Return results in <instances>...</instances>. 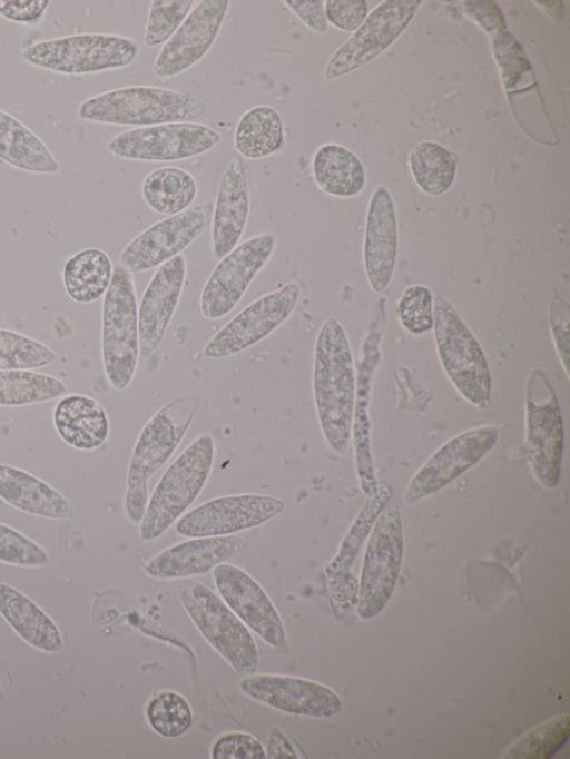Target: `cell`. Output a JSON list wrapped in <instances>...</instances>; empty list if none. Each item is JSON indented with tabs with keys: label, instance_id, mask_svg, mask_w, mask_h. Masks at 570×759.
<instances>
[{
	"label": "cell",
	"instance_id": "1",
	"mask_svg": "<svg viewBox=\"0 0 570 759\" xmlns=\"http://www.w3.org/2000/svg\"><path fill=\"white\" fill-rule=\"evenodd\" d=\"M313 393L321 430L337 454L348 447L355 408V372L347 335L330 316L318 331L313 364Z\"/></svg>",
	"mask_w": 570,
	"mask_h": 759
},
{
	"label": "cell",
	"instance_id": "2",
	"mask_svg": "<svg viewBox=\"0 0 570 759\" xmlns=\"http://www.w3.org/2000/svg\"><path fill=\"white\" fill-rule=\"evenodd\" d=\"M205 111V103L193 95L140 85L87 98L78 106L77 117L83 121L140 128L191 121Z\"/></svg>",
	"mask_w": 570,
	"mask_h": 759
},
{
	"label": "cell",
	"instance_id": "3",
	"mask_svg": "<svg viewBox=\"0 0 570 759\" xmlns=\"http://www.w3.org/2000/svg\"><path fill=\"white\" fill-rule=\"evenodd\" d=\"M214 459V437L203 434L167 467L148 500L140 522L142 541L159 538L195 502L207 483Z\"/></svg>",
	"mask_w": 570,
	"mask_h": 759
},
{
	"label": "cell",
	"instance_id": "4",
	"mask_svg": "<svg viewBox=\"0 0 570 759\" xmlns=\"http://www.w3.org/2000/svg\"><path fill=\"white\" fill-rule=\"evenodd\" d=\"M139 52V43L129 37L82 32L37 41L24 48L21 57L43 70L82 76L128 67Z\"/></svg>",
	"mask_w": 570,
	"mask_h": 759
},
{
	"label": "cell",
	"instance_id": "5",
	"mask_svg": "<svg viewBox=\"0 0 570 759\" xmlns=\"http://www.w3.org/2000/svg\"><path fill=\"white\" fill-rule=\"evenodd\" d=\"M139 355L135 282L132 274L117 264L101 308V357L106 377L115 390L130 385Z\"/></svg>",
	"mask_w": 570,
	"mask_h": 759
},
{
	"label": "cell",
	"instance_id": "6",
	"mask_svg": "<svg viewBox=\"0 0 570 759\" xmlns=\"http://www.w3.org/2000/svg\"><path fill=\"white\" fill-rule=\"evenodd\" d=\"M433 331L441 365L458 392L485 410L491 403V376L483 351L456 309L443 297L433 302Z\"/></svg>",
	"mask_w": 570,
	"mask_h": 759
},
{
	"label": "cell",
	"instance_id": "7",
	"mask_svg": "<svg viewBox=\"0 0 570 759\" xmlns=\"http://www.w3.org/2000/svg\"><path fill=\"white\" fill-rule=\"evenodd\" d=\"M177 593L205 640L239 676H253L258 666L256 642L222 598L194 580L181 582Z\"/></svg>",
	"mask_w": 570,
	"mask_h": 759
},
{
	"label": "cell",
	"instance_id": "8",
	"mask_svg": "<svg viewBox=\"0 0 570 759\" xmlns=\"http://www.w3.org/2000/svg\"><path fill=\"white\" fill-rule=\"evenodd\" d=\"M525 459L538 482L554 487L561 474L563 423L553 388L541 369H533L525 387Z\"/></svg>",
	"mask_w": 570,
	"mask_h": 759
},
{
	"label": "cell",
	"instance_id": "9",
	"mask_svg": "<svg viewBox=\"0 0 570 759\" xmlns=\"http://www.w3.org/2000/svg\"><path fill=\"white\" fill-rule=\"evenodd\" d=\"M170 408L171 402L150 417L132 448L125 493V511L132 523H140L145 515L148 480L171 457L194 418L177 423Z\"/></svg>",
	"mask_w": 570,
	"mask_h": 759
},
{
	"label": "cell",
	"instance_id": "10",
	"mask_svg": "<svg viewBox=\"0 0 570 759\" xmlns=\"http://www.w3.org/2000/svg\"><path fill=\"white\" fill-rule=\"evenodd\" d=\"M403 554V529L399 509L380 513L364 554L357 613L368 620L380 613L395 588Z\"/></svg>",
	"mask_w": 570,
	"mask_h": 759
},
{
	"label": "cell",
	"instance_id": "11",
	"mask_svg": "<svg viewBox=\"0 0 570 759\" xmlns=\"http://www.w3.org/2000/svg\"><path fill=\"white\" fill-rule=\"evenodd\" d=\"M222 136L205 124L184 121L125 130L108 142L111 155L140 161H175L203 155Z\"/></svg>",
	"mask_w": 570,
	"mask_h": 759
},
{
	"label": "cell",
	"instance_id": "12",
	"mask_svg": "<svg viewBox=\"0 0 570 759\" xmlns=\"http://www.w3.org/2000/svg\"><path fill=\"white\" fill-rule=\"evenodd\" d=\"M275 247V236L261 233L239 243L220 258L202 290V315L207 319H218L229 314L268 263Z\"/></svg>",
	"mask_w": 570,
	"mask_h": 759
},
{
	"label": "cell",
	"instance_id": "13",
	"mask_svg": "<svg viewBox=\"0 0 570 759\" xmlns=\"http://www.w3.org/2000/svg\"><path fill=\"white\" fill-rule=\"evenodd\" d=\"M299 296V285L289 282L257 298L206 343L203 355L212 359L226 358L254 346L292 315Z\"/></svg>",
	"mask_w": 570,
	"mask_h": 759
},
{
	"label": "cell",
	"instance_id": "14",
	"mask_svg": "<svg viewBox=\"0 0 570 759\" xmlns=\"http://www.w3.org/2000/svg\"><path fill=\"white\" fill-rule=\"evenodd\" d=\"M213 207L212 201H204L153 224L125 246L118 264L134 274L181 254L208 227Z\"/></svg>",
	"mask_w": 570,
	"mask_h": 759
},
{
	"label": "cell",
	"instance_id": "15",
	"mask_svg": "<svg viewBox=\"0 0 570 759\" xmlns=\"http://www.w3.org/2000/svg\"><path fill=\"white\" fill-rule=\"evenodd\" d=\"M420 0H386L366 17L360 28L330 58L324 77H343L385 51L413 19Z\"/></svg>",
	"mask_w": 570,
	"mask_h": 759
},
{
	"label": "cell",
	"instance_id": "16",
	"mask_svg": "<svg viewBox=\"0 0 570 759\" xmlns=\"http://www.w3.org/2000/svg\"><path fill=\"white\" fill-rule=\"evenodd\" d=\"M285 509L283 500L265 494L219 496L177 520L175 530L187 538L236 534L272 520Z\"/></svg>",
	"mask_w": 570,
	"mask_h": 759
},
{
	"label": "cell",
	"instance_id": "17",
	"mask_svg": "<svg viewBox=\"0 0 570 759\" xmlns=\"http://www.w3.org/2000/svg\"><path fill=\"white\" fill-rule=\"evenodd\" d=\"M500 435L494 425L463 432L443 444L413 475L404 501L414 504L440 491L479 462L497 443Z\"/></svg>",
	"mask_w": 570,
	"mask_h": 759
},
{
	"label": "cell",
	"instance_id": "18",
	"mask_svg": "<svg viewBox=\"0 0 570 759\" xmlns=\"http://www.w3.org/2000/svg\"><path fill=\"white\" fill-rule=\"evenodd\" d=\"M228 0H202L159 50L153 72L171 78L196 65L213 47L227 16Z\"/></svg>",
	"mask_w": 570,
	"mask_h": 759
},
{
	"label": "cell",
	"instance_id": "19",
	"mask_svg": "<svg viewBox=\"0 0 570 759\" xmlns=\"http://www.w3.org/2000/svg\"><path fill=\"white\" fill-rule=\"evenodd\" d=\"M222 600L268 645L284 648L286 633L282 619L264 589L240 568L224 562L213 569Z\"/></svg>",
	"mask_w": 570,
	"mask_h": 759
},
{
	"label": "cell",
	"instance_id": "20",
	"mask_svg": "<svg viewBox=\"0 0 570 759\" xmlns=\"http://www.w3.org/2000/svg\"><path fill=\"white\" fill-rule=\"evenodd\" d=\"M240 689L254 700L293 714L326 718L342 709L332 689L302 678L253 674L242 680Z\"/></svg>",
	"mask_w": 570,
	"mask_h": 759
},
{
	"label": "cell",
	"instance_id": "21",
	"mask_svg": "<svg viewBox=\"0 0 570 759\" xmlns=\"http://www.w3.org/2000/svg\"><path fill=\"white\" fill-rule=\"evenodd\" d=\"M187 275V260L179 254L161 264L149 280L138 307L140 355L150 356L161 344L175 314Z\"/></svg>",
	"mask_w": 570,
	"mask_h": 759
},
{
	"label": "cell",
	"instance_id": "22",
	"mask_svg": "<svg viewBox=\"0 0 570 759\" xmlns=\"http://www.w3.org/2000/svg\"><path fill=\"white\" fill-rule=\"evenodd\" d=\"M247 545L248 538L243 534L190 538L155 555L145 571L159 580L204 574L236 556Z\"/></svg>",
	"mask_w": 570,
	"mask_h": 759
},
{
	"label": "cell",
	"instance_id": "23",
	"mask_svg": "<svg viewBox=\"0 0 570 759\" xmlns=\"http://www.w3.org/2000/svg\"><path fill=\"white\" fill-rule=\"evenodd\" d=\"M250 197L244 162L232 156L224 167L212 214V250L220 259L234 249L244 234Z\"/></svg>",
	"mask_w": 570,
	"mask_h": 759
},
{
	"label": "cell",
	"instance_id": "24",
	"mask_svg": "<svg viewBox=\"0 0 570 759\" xmlns=\"http://www.w3.org/2000/svg\"><path fill=\"white\" fill-rule=\"evenodd\" d=\"M397 254V229L393 199L379 186L372 194L365 225L363 260L366 277L375 293L390 284Z\"/></svg>",
	"mask_w": 570,
	"mask_h": 759
},
{
	"label": "cell",
	"instance_id": "25",
	"mask_svg": "<svg viewBox=\"0 0 570 759\" xmlns=\"http://www.w3.org/2000/svg\"><path fill=\"white\" fill-rule=\"evenodd\" d=\"M52 421L62 441L77 450H96L107 441L110 433V423L104 406L83 394L62 396L55 405Z\"/></svg>",
	"mask_w": 570,
	"mask_h": 759
},
{
	"label": "cell",
	"instance_id": "26",
	"mask_svg": "<svg viewBox=\"0 0 570 759\" xmlns=\"http://www.w3.org/2000/svg\"><path fill=\"white\" fill-rule=\"evenodd\" d=\"M0 499L26 513L53 520L69 519L71 503L36 475L0 464Z\"/></svg>",
	"mask_w": 570,
	"mask_h": 759
},
{
	"label": "cell",
	"instance_id": "27",
	"mask_svg": "<svg viewBox=\"0 0 570 759\" xmlns=\"http://www.w3.org/2000/svg\"><path fill=\"white\" fill-rule=\"evenodd\" d=\"M0 614L31 647L56 653L63 649L55 622L32 600L13 586L0 582Z\"/></svg>",
	"mask_w": 570,
	"mask_h": 759
},
{
	"label": "cell",
	"instance_id": "28",
	"mask_svg": "<svg viewBox=\"0 0 570 759\" xmlns=\"http://www.w3.org/2000/svg\"><path fill=\"white\" fill-rule=\"evenodd\" d=\"M0 160L32 174L56 175L60 162L22 121L0 109Z\"/></svg>",
	"mask_w": 570,
	"mask_h": 759
},
{
	"label": "cell",
	"instance_id": "29",
	"mask_svg": "<svg viewBox=\"0 0 570 759\" xmlns=\"http://www.w3.org/2000/svg\"><path fill=\"white\" fill-rule=\"evenodd\" d=\"M312 170L316 186L334 197H354L361 193L366 181L360 159L351 150L336 144H325L316 150Z\"/></svg>",
	"mask_w": 570,
	"mask_h": 759
},
{
	"label": "cell",
	"instance_id": "30",
	"mask_svg": "<svg viewBox=\"0 0 570 759\" xmlns=\"http://www.w3.org/2000/svg\"><path fill=\"white\" fill-rule=\"evenodd\" d=\"M110 257L101 249L88 247L71 255L62 269L67 295L80 304H90L105 296L112 278Z\"/></svg>",
	"mask_w": 570,
	"mask_h": 759
},
{
	"label": "cell",
	"instance_id": "31",
	"mask_svg": "<svg viewBox=\"0 0 570 759\" xmlns=\"http://www.w3.org/2000/svg\"><path fill=\"white\" fill-rule=\"evenodd\" d=\"M284 124L279 112L261 105L248 109L238 120L234 132L237 152L247 159L268 157L284 144Z\"/></svg>",
	"mask_w": 570,
	"mask_h": 759
},
{
	"label": "cell",
	"instance_id": "32",
	"mask_svg": "<svg viewBox=\"0 0 570 759\" xmlns=\"http://www.w3.org/2000/svg\"><path fill=\"white\" fill-rule=\"evenodd\" d=\"M141 194L151 210L168 217L191 207L198 185L194 176L183 168L160 167L145 177Z\"/></svg>",
	"mask_w": 570,
	"mask_h": 759
},
{
	"label": "cell",
	"instance_id": "33",
	"mask_svg": "<svg viewBox=\"0 0 570 759\" xmlns=\"http://www.w3.org/2000/svg\"><path fill=\"white\" fill-rule=\"evenodd\" d=\"M409 161L414 181L429 196L444 194L454 181L455 158L436 142L416 144L410 152Z\"/></svg>",
	"mask_w": 570,
	"mask_h": 759
},
{
	"label": "cell",
	"instance_id": "34",
	"mask_svg": "<svg viewBox=\"0 0 570 759\" xmlns=\"http://www.w3.org/2000/svg\"><path fill=\"white\" fill-rule=\"evenodd\" d=\"M66 384L59 378L31 369L0 371V406H23L62 396Z\"/></svg>",
	"mask_w": 570,
	"mask_h": 759
},
{
	"label": "cell",
	"instance_id": "35",
	"mask_svg": "<svg viewBox=\"0 0 570 759\" xmlns=\"http://www.w3.org/2000/svg\"><path fill=\"white\" fill-rule=\"evenodd\" d=\"M393 491L389 483L381 482L370 495L354 524L344 538L335 558L326 565L325 573L333 578L346 572L357 553L363 539L371 530L375 519L389 502Z\"/></svg>",
	"mask_w": 570,
	"mask_h": 759
},
{
	"label": "cell",
	"instance_id": "36",
	"mask_svg": "<svg viewBox=\"0 0 570 759\" xmlns=\"http://www.w3.org/2000/svg\"><path fill=\"white\" fill-rule=\"evenodd\" d=\"M570 716L556 717L518 739L505 752V758L548 759L558 752L569 738Z\"/></svg>",
	"mask_w": 570,
	"mask_h": 759
},
{
	"label": "cell",
	"instance_id": "37",
	"mask_svg": "<svg viewBox=\"0 0 570 759\" xmlns=\"http://www.w3.org/2000/svg\"><path fill=\"white\" fill-rule=\"evenodd\" d=\"M55 361V352L39 341L0 328V371L33 369L50 365Z\"/></svg>",
	"mask_w": 570,
	"mask_h": 759
},
{
	"label": "cell",
	"instance_id": "38",
	"mask_svg": "<svg viewBox=\"0 0 570 759\" xmlns=\"http://www.w3.org/2000/svg\"><path fill=\"white\" fill-rule=\"evenodd\" d=\"M146 716L150 727L166 738L183 735L193 717L187 700L174 691H161L153 697L146 707Z\"/></svg>",
	"mask_w": 570,
	"mask_h": 759
},
{
	"label": "cell",
	"instance_id": "39",
	"mask_svg": "<svg viewBox=\"0 0 570 759\" xmlns=\"http://www.w3.org/2000/svg\"><path fill=\"white\" fill-rule=\"evenodd\" d=\"M194 3V0H153L144 37L146 46L166 43L191 11Z\"/></svg>",
	"mask_w": 570,
	"mask_h": 759
},
{
	"label": "cell",
	"instance_id": "40",
	"mask_svg": "<svg viewBox=\"0 0 570 759\" xmlns=\"http://www.w3.org/2000/svg\"><path fill=\"white\" fill-rule=\"evenodd\" d=\"M401 325L413 335L424 334L433 328V297L429 287L415 284L409 286L397 304Z\"/></svg>",
	"mask_w": 570,
	"mask_h": 759
},
{
	"label": "cell",
	"instance_id": "41",
	"mask_svg": "<svg viewBox=\"0 0 570 759\" xmlns=\"http://www.w3.org/2000/svg\"><path fill=\"white\" fill-rule=\"evenodd\" d=\"M48 552L17 530L0 523V562L39 568L49 563Z\"/></svg>",
	"mask_w": 570,
	"mask_h": 759
},
{
	"label": "cell",
	"instance_id": "42",
	"mask_svg": "<svg viewBox=\"0 0 570 759\" xmlns=\"http://www.w3.org/2000/svg\"><path fill=\"white\" fill-rule=\"evenodd\" d=\"M213 759H264L261 741L249 733L229 732L217 738L210 750Z\"/></svg>",
	"mask_w": 570,
	"mask_h": 759
},
{
	"label": "cell",
	"instance_id": "43",
	"mask_svg": "<svg viewBox=\"0 0 570 759\" xmlns=\"http://www.w3.org/2000/svg\"><path fill=\"white\" fill-rule=\"evenodd\" d=\"M324 4L326 20L343 31L355 32L367 17L363 0H326Z\"/></svg>",
	"mask_w": 570,
	"mask_h": 759
},
{
	"label": "cell",
	"instance_id": "44",
	"mask_svg": "<svg viewBox=\"0 0 570 759\" xmlns=\"http://www.w3.org/2000/svg\"><path fill=\"white\" fill-rule=\"evenodd\" d=\"M49 0H0V17L27 27L42 23Z\"/></svg>",
	"mask_w": 570,
	"mask_h": 759
},
{
	"label": "cell",
	"instance_id": "45",
	"mask_svg": "<svg viewBox=\"0 0 570 759\" xmlns=\"http://www.w3.org/2000/svg\"><path fill=\"white\" fill-rule=\"evenodd\" d=\"M550 326L559 357L568 374L569 364V306L554 296L550 306Z\"/></svg>",
	"mask_w": 570,
	"mask_h": 759
},
{
	"label": "cell",
	"instance_id": "46",
	"mask_svg": "<svg viewBox=\"0 0 570 759\" xmlns=\"http://www.w3.org/2000/svg\"><path fill=\"white\" fill-rule=\"evenodd\" d=\"M291 9L312 30L324 33L327 30L324 1L322 0H284Z\"/></svg>",
	"mask_w": 570,
	"mask_h": 759
},
{
	"label": "cell",
	"instance_id": "47",
	"mask_svg": "<svg viewBox=\"0 0 570 759\" xmlns=\"http://www.w3.org/2000/svg\"><path fill=\"white\" fill-rule=\"evenodd\" d=\"M267 758H297L289 740L278 730H273L267 742Z\"/></svg>",
	"mask_w": 570,
	"mask_h": 759
}]
</instances>
